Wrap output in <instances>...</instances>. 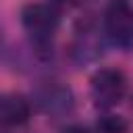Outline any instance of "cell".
<instances>
[{
	"mask_svg": "<svg viewBox=\"0 0 133 133\" xmlns=\"http://www.w3.org/2000/svg\"><path fill=\"white\" fill-rule=\"evenodd\" d=\"M96 133H129V123L121 114L104 112L96 121Z\"/></svg>",
	"mask_w": 133,
	"mask_h": 133,
	"instance_id": "cell-7",
	"label": "cell"
},
{
	"mask_svg": "<svg viewBox=\"0 0 133 133\" xmlns=\"http://www.w3.org/2000/svg\"><path fill=\"white\" fill-rule=\"evenodd\" d=\"M102 31L106 39L123 50H133V4L129 0H108L102 17Z\"/></svg>",
	"mask_w": 133,
	"mask_h": 133,
	"instance_id": "cell-2",
	"label": "cell"
},
{
	"mask_svg": "<svg viewBox=\"0 0 133 133\" xmlns=\"http://www.w3.org/2000/svg\"><path fill=\"white\" fill-rule=\"evenodd\" d=\"M104 39H106L104 31L100 33L91 19L81 21L75 27V35H73L71 46H69L71 60L79 66H85V64L100 60V56L104 54Z\"/></svg>",
	"mask_w": 133,
	"mask_h": 133,
	"instance_id": "cell-5",
	"label": "cell"
},
{
	"mask_svg": "<svg viewBox=\"0 0 133 133\" xmlns=\"http://www.w3.org/2000/svg\"><path fill=\"white\" fill-rule=\"evenodd\" d=\"M127 94V77L118 69H98L89 79V96L96 108L110 110L123 102Z\"/></svg>",
	"mask_w": 133,
	"mask_h": 133,
	"instance_id": "cell-4",
	"label": "cell"
},
{
	"mask_svg": "<svg viewBox=\"0 0 133 133\" xmlns=\"http://www.w3.org/2000/svg\"><path fill=\"white\" fill-rule=\"evenodd\" d=\"M62 133H89V131H87V127L73 123V125H66V127L62 129Z\"/></svg>",
	"mask_w": 133,
	"mask_h": 133,
	"instance_id": "cell-9",
	"label": "cell"
},
{
	"mask_svg": "<svg viewBox=\"0 0 133 133\" xmlns=\"http://www.w3.org/2000/svg\"><path fill=\"white\" fill-rule=\"evenodd\" d=\"M31 100L39 112H44L46 116H52V118H64L75 110L73 89L66 83L56 81V79L39 81L31 91Z\"/></svg>",
	"mask_w": 133,
	"mask_h": 133,
	"instance_id": "cell-3",
	"label": "cell"
},
{
	"mask_svg": "<svg viewBox=\"0 0 133 133\" xmlns=\"http://www.w3.org/2000/svg\"><path fill=\"white\" fill-rule=\"evenodd\" d=\"M50 2L56 8H81V6H87L94 0H50Z\"/></svg>",
	"mask_w": 133,
	"mask_h": 133,
	"instance_id": "cell-8",
	"label": "cell"
},
{
	"mask_svg": "<svg viewBox=\"0 0 133 133\" xmlns=\"http://www.w3.org/2000/svg\"><path fill=\"white\" fill-rule=\"evenodd\" d=\"M21 25L31 46L52 50V39L60 27V12L52 2H29L21 8Z\"/></svg>",
	"mask_w": 133,
	"mask_h": 133,
	"instance_id": "cell-1",
	"label": "cell"
},
{
	"mask_svg": "<svg viewBox=\"0 0 133 133\" xmlns=\"http://www.w3.org/2000/svg\"><path fill=\"white\" fill-rule=\"evenodd\" d=\"M31 118V102L23 94L6 91L0 98V123L4 129H17Z\"/></svg>",
	"mask_w": 133,
	"mask_h": 133,
	"instance_id": "cell-6",
	"label": "cell"
}]
</instances>
